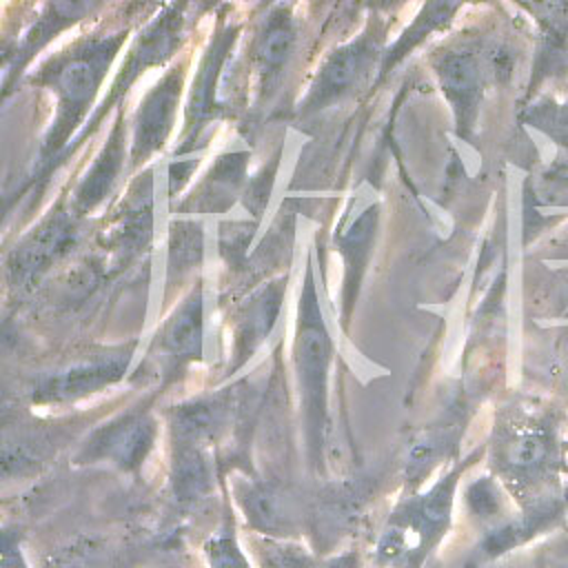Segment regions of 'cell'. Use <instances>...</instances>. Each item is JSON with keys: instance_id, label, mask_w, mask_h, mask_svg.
I'll list each match as a JSON object with an SVG mask.
<instances>
[{"instance_id": "obj_24", "label": "cell", "mask_w": 568, "mask_h": 568, "mask_svg": "<svg viewBox=\"0 0 568 568\" xmlns=\"http://www.w3.org/2000/svg\"><path fill=\"white\" fill-rule=\"evenodd\" d=\"M2 568H31L18 528H2Z\"/></svg>"}, {"instance_id": "obj_16", "label": "cell", "mask_w": 568, "mask_h": 568, "mask_svg": "<svg viewBox=\"0 0 568 568\" xmlns=\"http://www.w3.org/2000/svg\"><path fill=\"white\" fill-rule=\"evenodd\" d=\"M291 47H293L291 16L284 11L273 13L266 20V24L260 31L255 47H253V60H255V69L262 80V91L271 89V84L280 78L282 67L288 60Z\"/></svg>"}, {"instance_id": "obj_11", "label": "cell", "mask_w": 568, "mask_h": 568, "mask_svg": "<svg viewBox=\"0 0 568 568\" xmlns=\"http://www.w3.org/2000/svg\"><path fill=\"white\" fill-rule=\"evenodd\" d=\"M126 366V355L124 357H109V359H95L87 364L71 366L64 373H58L53 377H47L38 390L36 399L40 402H69L78 399L87 393H95L115 379L122 377Z\"/></svg>"}, {"instance_id": "obj_19", "label": "cell", "mask_w": 568, "mask_h": 568, "mask_svg": "<svg viewBox=\"0 0 568 568\" xmlns=\"http://www.w3.org/2000/svg\"><path fill=\"white\" fill-rule=\"evenodd\" d=\"M202 559L206 568H257L240 541L233 513H226L220 526L204 539Z\"/></svg>"}, {"instance_id": "obj_15", "label": "cell", "mask_w": 568, "mask_h": 568, "mask_svg": "<svg viewBox=\"0 0 568 568\" xmlns=\"http://www.w3.org/2000/svg\"><path fill=\"white\" fill-rule=\"evenodd\" d=\"M40 568H131L129 555L100 537H75L51 548Z\"/></svg>"}, {"instance_id": "obj_17", "label": "cell", "mask_w": 568, "mask_h": 568, "mask_svg": "<svg viewBox=\"0 0 568 568\" xmlns=\"http://www.w3.org/2000/svg\"><path fill=\"white\" fill-rule=\"evenodd\" d=\"M73 240V224L64 215L49 217L38 231L29 235V240L16 251L13 255V268L18 273H33L38 268H44L47 262H51L58 253L64 251V246Z\"/></svg>"}, {"instance_id": "obj_23", "label": "cell", "mask_w": 568, "mask_h": 568, "mask_svg": "<svg viewBox=\"0 0 568 568\" xmlns=\"http://www.w3.org/2000/svg\"><path fill=\"white\" fill-rule=\"evenodd\" d=\"M202 251V233L195 224H178L173 240H171V257L173 262L178 260V264L182 268H186L189 264L195 262V257H200Z\"/></svg>"}, {"instance_id": "obj_9", "label": "cell", "mask_w": 568, "mask_h": 568, "mask_svg": "<svg viewBox=\"0 0 568 568\" xmlns=\"http://www.w3.org/2000/svg\"><path fill=\"white\" fill-rule=\"evenodd\" d=\"M373 53L375 44L368 38L337 49L320 69L317 82L308 95V104L320 106L351 91L366 75L373 62Z\"/></svg>"}, {"instance_id": "obj_5", "label": "cell", "mask_w": 568, "mask_h": 568, "mask_svg": "<svg viewBox=\"0 0 568 568\" xmlns=\"http://www.w3.org/2000/svg\"><path fill=\"white\" fill-rule=\"evenodd\" d=\"M158 437V424L146 410H131L113 417L95 428L78 453L80 462H109L111 466L131 473L138 470Z\"/></svg>"}, {"instance_id": "obj_20", "label": "cell", "mask_w": 568, "mask_h": 568, "mask_svg": "<svg viewBox=\"0 0 568 568\" xmlns=\"http://www.w3.org/2000/svg\"><path fill=\"white\" fill-rule=\"evenodd\" d=\"M280 297H282V286L275 284L264 288L248 302L237 331V348L242 353H251L266 337V333L271 331L277 317Z\"/></svg>"}, {"instance_id": "obj_22", "label": "cell", "mask_w": 568, "mask_h": 568, "mask_svg": "<svg viewBox=\"0 0 568 568\" xmlns=\"http://www.w3.org/2000/svg\"><path fill=\"white\" fill-rule=\"evenodd\" d=\"M466 506L468 513L481 524V530L497 526L508 515L504 506V497L499 486L495 484V477H479L466 488Z\"/></svg>"}, {"instance_id": "obj_21", "label": "cell", "mask_w": 568, "mask_h": 568, "mask_svg": "<svg viewBox=\"0 0 568 568\" xmlns=\"http://www.w3.org/2000/svg\"><path fill=\"white\" fill-rule=\"evenodd\" d=\"M120 160H122V144H120V138L115 131L111 142L104 146L102 155L98 158V162L93 164V169L87 173L84 182L78 189L75 202L80 209H91L95 202L102 200V195L109 191L111 182L115 180Z\"/></svg>"}, {"instance_id": "obj_1", "label": "cell", "mask_w": 568, "mask_h": 568, "mask_svg": "<svg viewBox=\"0 0 568 568\" xmlns=\"http://www.w3.org/2000/svg\"><path fill=\"white\" fill-rule=\"evenodd\" d=\"M568 442L557 406L524 402L508 406L495 422L490 437V468L517 501L519 513H566L564 475Z\"/></svg>"}, {"instance_id": "obj_10", "label": "cell", "mask_w": 568, "mask_h": 568, "mask_svg": "<svg viewBox=\"0 0 568 568\" xmlns=\"http://www.w3.org/2000/svg\"><path fill=\"white\" fill-rule=\"evenodd\" d=\"M233 402L229 395L202 397L182 406H175L169 415L173 442H191L209 446L217 439L231 422Z\"/></svg>"}, {"instance_id": "obj_14", "label": "cell", "mask_w": 568, "mask_h": 568, "mask_svg": "<svg viewBox=\"0 0 568 568\" xmlns=\"http://www.w3.org/2000/svg\"><path fill=\"white\" fill-rule=\"evenodd\" d=\"M437 71H439L444 91L448 93L457 111L459 126H468L473 122V113L479 95V80H481L477 58L470 51H450L439 58Z\"/></svg>"}, {"instance_id": "obj_3", "label": "cell", "mask_w": 568, "mask_h": 568, "mask_svg": "<svg viewBox=\"0 0 568 568\" xmlns=\"http://www.w3.org/2000/svg\"><path fill=\"white\" fill-rule=\"evenodd\" d=\"M331 359V342L328 333L322 324L317 306L306 302L300 322V339H297V368L306 406V424H308V446L313 459L320 457L324 448V430H326V371Z\"/></svg>"}, {"instance_id": "obj_6", "label": "cell", "mask_w": 568, "mask_h": 568, "mask_svg": "<svg viewBox=\"0 0 568 568\" xmlns=\"http://www.w3.org/2000/svg\"><path fill=\"white\" fill-rule=\"evenodd\" d=\"M235 499L246 517L248 528L262 537L293 539L297 535V515L291 497L268 481H242Z\"/></svg>"}, {"instance_id": "obj_2", "label": "cell", "mask_w": 568, "mask_h": 568, "mask_svg": "<svg viewBox=\"0 0 568 568\" xmlns=\"http://www.w3.org/2000/svg\"><path fill=\"white\" fill-rule=\"evenodd\" d=\"M479 455L481 450H475L453 464L426 490L413 493L395 506L371 550L375 568H426L450 532L459 479Z\"/></svg>"}, {"instance_id": "obj_18", "label": "cell", "mask_w": 568, "mask_h": 568, "mask_svg": "<svg viewBox=\"0 0 568 568\" xmlns=\"http://www.w3.org/2000/svg\"><path fill=\"white\" fill-rule=\"evenodd\" d=\"M162 348L182 359L200 357L202 353V295L195 291L166 322L162 331Z\"/></svg>"}, {"instance_id": "obj_4", "label": "cell", "mask_w": 568, "mask_h": 568, "mask_svg": "<svg viewBox=\"0 0 568 568\" xmlns=\"http://www.w3.org/2000/svg\"><path fill=\"white\" fill-rule=\"evenodd\" d=\"M120 40H100L91 42L84 49L71 53L53 73V87L60 95V111L55 120V135L47 142L49 146H58L69 129L78 122L84 113L87 104L91 102L113 51L118 49Z\"/></svg>"}, {"instance_id": "obj_8", "label": "cell", "mask_w": 568, "mask_h": 568, "mask_svg": "<svg viewBox=\"0 0 568 568\" xmlns=\"http://www.w3.org/2000/svg\"><path fill=\"white\" fill-rule=\"evenodd\" d=\"M215 468L209 446L191 442H173L169 488L180 508H195L213 495Z\"/></svg>"}, {"instance_id": "obj_7", "label": "cell", "mask_w": 568, "mask_h": 568, "mask_svg": "<svg viewBox=\"0 0 568 568\" xmlns=\"http://www.w3.org/2000/svg\"><path fill=\"white\" fill-rule=\"evenodd\" d=\"M248 546V552L257 568H366L364 555L357 548L320 552L311 550L297 539H277L262 535H255Z\"/></svg>"}, {"instance_id": "obj_12", "label": "cell", "mask_w": 568, "mask_h": 568, "mask_svg": "<svg viewBox=\"0 0 568 568\" xmlns=\"http://www.w3.org/2000/svg\"><path fill=\"white\" fill-rule=\"evenodd\" d=\"M180 95V73L166 75L144 100L138 122H135V138H133V155H146L149 151L158 149L171 129L173 109Z\"/></svg>"}, {"instance_id": "obj_25", "label": "cell", "mask_w": 568, "mask_h": 568, "mask_svg": "<svg viewBox=\"0 0 568 568\" xmlns=\"http://www.w3.org/2000/svg\"><path fill=\"white\" fill-rule=\"evenodd\" d=\"M546 566H548V546H541L526 555L517 552L495 568H546Z\"/></svg>"}, {"instance_id": "obj_13", "label": "cell", "mask_w": 568, "mask_h": 568, "mask_svg": "<svg viewBox=\"0 0 568 568\" xmlns=\"http://www.w3.org/2000/svg\"><path fill=\"white\" fill-rule=\"evenodd\" d=\"M459 424L448 422L439 426L424 428L417 433L404 457V481L408 490H415L422 486V481L444 462L453 455V448L457 446L459 439Z\"/></svg>"}]
</instances>
